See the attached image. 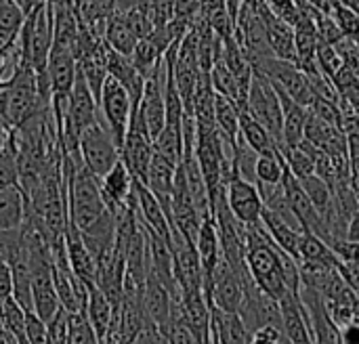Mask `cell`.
I'll list each match as a JSON object with an SVG mask.
<instances>
[{
    "label": "cell",
    "instance_id": "1",
    "mask_svg": "<svg viewBox=\"0 0 359 344\" xmlns=\"http://www.w3.org/2000/svg\"><path fill=\"white\" fill-rule=\"evenodd\" d=\"M284 250L276 246L271 235L265 231L263 223L246 227V267L255 284L276 303H280L288 292V282L284 275Z\"/></svg>",
    "mask_w": 359,
    "mask_h": 344
},
{
    "label": "cell",
    "instance_id": "2",
    "mask_svg": "<svg viewBox=\"0 0 359 344\" xmlns=\"http://www.w3.org/2000/svg\"><path fill=\"white\" fill-rule=\"evenodd\" d=\"M246 111L265 126V130L273 137V141L280 149L282 132H284V116H282L280 95L276 90V86L271 84V80H267L259 71H255V76H252Z\"/></svg>",
    "mask_w": 359,
    "mask_h": 344
},
{
    "label": "cell",
    "instance_id": "3",
    "mask_svg": "<svg viewBox=\"0 0 359 344\" xmlns=\"http://www.w3.org/2000/svg\"><path fill=\"white\" fill-rule=\"evenodd\" d=\"M252 69L263 74L267 80H271V84L282 88L292 101H297L305 109H309L313 105L316 92L311 88L309 78L297 67V63L284 61V59H278V57H267V59L255 61Z\"/></svg>",
    "mask_w": 359,
    "mask_h": 344
},
{
    "label": "cell",
    "instance_id": "4",
    "mask_svg": "<svg viewBox=\"0 0 359 344\" xmlns=\"http://www.w3.org/2000/svg\"><path fill=\"white\" fill-rule=\"evenodd\" d=\"M80 156H82L86 170L90 174H95L97 179H103L120 162V149L114 143L103 120L82 132Z\"/></svg>",
    "mask_w": 359,
    "mask_h": 344
},
{
    "label": "cell",
    "instance_id": "5",
    "mask_svg": "<svg viewBox=\"0 0 359 344\" xmlns=\"http://www.w3.org/2000/svg\"><path fill=\"white\" fill-rule=\"evenodd\" d=\"M99 109L103 113V124L107 126L114 143L118 145V149H122L135 107H133L128 92L124 90V86L118 80H114L111 76H107V80L103 84Z\"/></svg>",
    "mask_w": 359,
    "mask_h": 344
},
{
    "label": "cell",
    "instance_id": "6",
    "mask_svg": "<svg viewBox=\"0 0 359 344\" xmlns=\"http://www.w3.org/2000/svg\"><path fill=\"white\" fill-rule=\"evenodd\" d=\"M250 282L255 280L242 282L229 267V263L221 256L210 280L204 282V296L210 307L219 309L221 313H238L244 301V286H248Z\"/></svg>",
    "mask_w": 359,
    "mask_h": 344
},
{
    "label": "cell",
    "instance_id": "7",
    "mask_svg": "<svg viewBox=\"0 0 359 344\" xmlns=\"http://www.w3.org/2000/svg\"><path fill=\"white\" fill-rule=\"evenodd\" d=\"M225 193H227V206L238 223H242L244 227L261 225L265 204L259 193V187L255 183L244 181L233 166L225 181Z\"/></svg>",
    "mask_w": 359,
    "mask_h": 344
},
{
    "label": "cell",
    "instance_id": "8",
    "mask_svg": "<svg viewBox=\"0 0 359 344\" xmlns=\"http://www.w3.org/2000/svg\"><path fill=\"white\" fill-rule=\"evenodd\" d=\"M137 109H139L151 139L156 141L158 135L164 130V124H166V67H164V59L149 74V78H145L143 97H141V103Z\"/></svg>",
    "mask_w": 359,
    "mask_h": 344
},
{
    "label": "cell",
    "instance_id": "9",
    "mask_svg": "<svg viewBox=\"0 0 359 344\" xmlns=\"http://www.w3.org/2000/svg\"><path fill=\"white\" fill-rule=\"evenodd\" d=\"M76 78H78V63H76L74 50L67 46L53 44V50L48 57V80H50L53 103L69 99Z\"/></svg>",
    "mask_w": 359,
    "mask_h": 344
},
{
    "label": "cell",
    "instance_id": "10",
    "mask_svg": "<svg viewBox=\"0 0 359 344\" xmlns=\"http://www.w3.org/2000/svg\"><path fill=\"white\" fill-rule=\"evenodd\" d=\"M143 313L145 319L162 332L166 338V332L170 328V317H172V296L168 288L147 271L145 288H143Z\"/></svg>",
    "mask_w": 359,
    "mask_h": 344
},
{
    "label": "cell",
    "instance_id": "11",
    "mask_svg": "<svg viewBox=\"0 0 359 344\" xmlns=\"http://www.w3.org/2000/svg\"><path fill=\"white\" fill-rule=\"evenodd\" d=\"M101 193L107 210L114 216H118L128 206L130 198L135 195V179L122 160L101 179Z\"/></svg>",
    "mask_w": 359,
    "mask_h": 344
},
{
    "label": "cell",
    "instance_id": "12",
    "mask_svg": "<svg viewBox=\"0 0 359 344\" xmlns=\"http://www.w3.org/2000/svg\"><path fill=\"white\" fill-rule=\"evenodd\" d=\"M181 322L187 330L198 338L200 344H210V328H212V311L204 292L183 294L181 301Z\"/></svg>",
    "mask_w": 359,
    "mask_h": 344
},
{
    "label": "cell",
    "instance_id": "13",
    "mask_svg": "<svg viewBox=\"0 0 359 344\" xmlns=\"http://www.w3.org/2000/svg\"><path fill=\"white\" fill-rule=\"evenodd\" d=\"M65 250H67V263L72 273L82 280L86 286L97 284L99 277V265L95 261V256L90 254L88 246L82 240V233L69 223L67 231H65Z\"/></svg>",
    "mask_w": 359,
    "mask_h": 344
},
{
    "label": "cell",
    "instance_id": "14",
    "mask_svg": "<svg viewBox=\"0 0 359 344\" xmlns=\"http://www.w3.org/2000/svg\"><path fill=\"white\" fill-rule=\"evenodd\" d=\"M135 191H137V216L139 221L154 233H158L160 238H164L166 242H170V221L162 208V204L158 202V198L139 181H135Z\"/></svg>",
    "mask_w": 359,
    "mask_h": 344
},
{
    "label": "cell",
    "instance_id": "15",
    "mask_svg": "<svg viewBox=\"0 0 359 344\" xmlns=\"http://www.w3.org/2000/svg\"><path fill=\"white\" fill-rule=\"evenodd\" d=\"M93 330L97 332L99 340L107 338L109 332H111V326H114V319H116V309L114 305L109 303V298L103 294V290L93 284L88 288V301H86V309H84Z\"/></svg>",
    "mask_w": 359,
    "mask_h": 344
},
{
    "label": "cell",
    "instance_id": "16",
    "mask_svg": "<svg viewBox=\"0 0 359 344\" xmlns=\"http://www.w3.org/2000/svg\"><path fill=\"white\" fill-rule=\"evenodd\" d=\"M27 216V198L19 185L0 189V233L17 231Z\"/></svg>",
    "mask_w": 359,
    "mask_h": 344
},
{
    "label": "cell",
    "instance_id": "17",
    "mask_svg": "<svg viewBox=\"0 0 359 344\" xmlns=\"http://www.w3.org/2000/svg\"><path fill=\"white\" fill-rule=\"evenodd\" d=\"M212 311V328L210 334L219 340V344H250L252 332L246 328L238 313H221L219 309L210 307Z\"/></svg>",
    "mask_w": 359,
    "mask_h": 344
},
{
    "label": "cell",
    "instance_id": "18",
    "mask_svg": "<svg viewBox=\"0 0 359 344\" xmlns=\"http://www.w3.org/2000/svg\"><path fill=\"white\" fill-rule=\"evenodd\" d=\"M261 223L265 227V231L271 235V240L276 242V246L280 250H284L286 254H290L297 263H299V244H301V235L303 231L290 227L286 221H282L278 214H273L271 210H263Z\"/></svg>",
    "mask_w": 359,
    "mask_h": 344
},
{
    "label": "cell",
    "instance_id": "19",
    "mask_svg": "<svg viewBox=\"0 0 359 344\" xmlns=\"http://www.w3.org/2000/svg\"><path fill=\"white\" fill-rule=\"evenodd\" d=\"M215 124H217V130H219L223 143L233 151L238 145V139H240V109L231 99L217 95V99H215Z\"/></svg>",
    "mask_w": 359,
    "mask_h": 344
},
{
    "label": "cell",
    "instance_id": "20",
    "mask_svg": "<svg viewBox=\"0 0 359 344\" xmlns=\"http://www.w3.org/2000/svg\"><path fill=\"white\" fill-rule=\"evenodd\" d=\"M103 40H105V44H107L111 50H116V53H120V55H124V57H133L135 46H137V42H139V38H137V36L133 34V29L128 27V23H126L122 11H114V13L109 15V19H107V23H105Z\"/></svg>",
    "mask_w": 359,
    "mask_h": 344
},
{
    "label": "cell",
    "instance_id": "21",
    "mask_svg": "<svg viewBox=\"0 0 359 344\" xmlns=\"http://www.w3.org/2000/svg\"><path fill=\"white\" fill-rule=\"evenodd\" d=\"M196 250H198V256H200V263L204 269V282H208L219 259H221V242H219L215 219H206L202 223L198 240H196Z\"/></svg>",
    "mask_w": 359,
    "mask_h": 344
},
{
    "label": "cell",
    "instance_id": "22",
    "mask_svg": "<svg viewBox=\"0 0 359 344\" xmlns=\"http://www.w3.org/2000/svg\"><path fill=\"white\" fill-rule=\"evenodd\" d=\"M240 137L244 139V143L259 156H265V153H273V151H280L273 137L265 130V126L255 120L246 109L240 111Z\"/></svg>",
    "mask_w": 359,
    "mask_h": 344
},
{
    "label": "cell",
    "instance_id": "23",
    "mask_svg": "<svg viewBox=\"0 0 359 344\" xmlns=\"http://www.w3.org/2000/svg\"><path fill=\"white\" fill-rule=\"evenodd\" d=\"M299 263H322V265L339 267L341 261L322 238L309 231H303L301 244H299Z\"/></svg>",
    "mask_w": 359,
    "mask_h": 344
},
{
    "label": "cell",
    "instance_id": "24",
    "mask_svg": "<svg viewBox=\"0 0 359 344\" xmlns=\"http://www.w3.org/2000/svg\"><path fill=\"white\" fill-rule=\"evenodd\" d=\"M284 172H286V162H284L280 151L259 156V160H257V185H267V187L282 185Z\"/></svg>",
    "mask_w": 359,
    "mask_h": 344
},
{
    "label": "cell",
    "instance_id": "25",
    "mask_svg": "<svg viewBox=\"0 0 359 344\" xmlns=\"http://www.w3.org/2000/svg\"><path fill=\"white\" fill-rule=\"evenodd\" d=\"M162 59H164V53H162L149 38L139 40L137 46H135V53H133V57H130L133 65L137 67V71H139L143 78H149V74L162 63Z\"/></svg>",
    "mask_w": 359,
    "mask_h": 344
},
{
    "label": "cell",
    "instance_id": "26",
    "mask_svg": "<svg viewBox=\"0 0 359 344\" xmlns=\"http://www.w3.org/2000/svg\"><path fill=\"white\" fill-rule=\"evenodd\" d=\"M301 185H303L307 198L311 200V204L316 206V210L324 216V212H326V210L332 206V202H334V191H332V187H330L324 179H320L318 174H311V177L301 179Z\"/></svg>",
    "mask_w": 359,
    "mask_h": 344
},
{
    "label": "cell",
    "instance_id": "27",
    "mask_svg": "<svg viewBox=\"0 0 359 344\" xmlns=\"http://www.w3.org/2000/svg\"><path fill=\"white\" fill-rule=\"evenodd\" d=\"M25 319H27V313L15 301V296H11V298L0 303V324L15 338H21L25 334Z\"/></svg>",
    "mask_w": 359,
    "mask_h": 344
},
{
    "label": "cell",
    "instance_id": "28",
    "mask_svg": "<svg viewBox=\"0 0 359 344\" xmlns=\"http://www.w3.org/2000/svg\"><path fill=\"white\" fill-rule=\"evenodd\" d=\"M19 185V168H17V141L15 128L8 143L0 149V189Z\"/></svg>",
    "mask_w": 359,
    "mask_h": 344
},
{
    "label": "cell",
    "instance_id": "29",
    "mask_svg": "<svg viewBox=\"0 0 359 344\" xmlns=\"http://www.w3.org/2000/svg\"><path fill=\"white\" fill-rule=\"evenodd\" d=\"M99 336L93 330L86 313H69V334L67 344H99Z\"/></svg>",
    "mask_w": 359,
    "mask_h": 344
},
{
    "label": "cell",
    "instance_id": "30",
    "mask_svg": "<svg viewBox=\"0 0 359 344\" xmlns=\"http://www.w3.org/2000/svg\"><path fill=\"white\" fill-rule=\"evenodd\" d=\"M25 21V13L13 0H0V32L17 34L21 32Z\"/></svg>",
    "mask_w": 359,
    "mask_h": 344
},
{
    "label": "cell",
    "instance_id": "31",
    "mask_svg": "<svg viewBox=\"0 0 359 344\" xmlns=\"http://www.w3.org/2000/svg\"><path fill=\"white\" fill-rule=\"evenodd\" d=\"M316 27H318V40L324 46H337L339 42L345 40L343 29L339 27L334 17L328 13H320V17L316 19Z\"/></svg>",
    "mask_w": 359,
    "mask_h": 344
},
{
    "label": "cell",
    "instance_id": "32",
    "mask_svg": "<svg viewBox=\"0 0 359 344\" xmlns=\"http://www.w3.org/2000/svg\"><path fill=\"white\" fill-rule=\"evenodd\" d=\"M316 59H318L320 71H322L328 80H332V78L345 67V61H343V57H341V53H339L337 46H324V44H320V46H318Z\"/></svg>",
    "mask_w": 359,
    "mask_h": 344
},
{
    "label": "cell",
    "instance_id": "33",
    "mask_svg": "<svg viewBox=\"0 0 359 344\" xmlns=\"http://www.w3.org/2000/svg\"><path fill=\"white\" fill-rule=\"evenodd\" d=\"M69 334V313L61 307L57 315L46 324V344H67Z\"/></svg>",
    "mask_w": 359,
    "mask_h": 344
},
{
    "label": "cell",
    "instance_id": "34",
    "mask_svg": "<svg viewBox=\"0 0 359 344\" xmlns=\"http://www.w3.org/2000/svg\"><path fill=\"white\" fill-rule=\"evenodd\" d=\"M23 336L29 344H46V324L36 313H27Z\"/></svg>",
    "mask_w": 359,
    "mask_h": 344
},
{
    "label": "cell",
    "instance_id": "35",
    "mask_svg": "<svg viewBox=\"0 0 359 344\" xmlns=\"http://www.w3.org/2000/svg\"><path fill=\"white\" fill-rule=\"evenodd\" d=\"M330 250L337 254V259L341 263H351V265H359V242H349V240H339L328 244Z\"/></svg>",
    "mask_w": 359,
    "mask_h": 344
},
{
    "label": "cell",
    "instance_id": "36",
    "mask_svg": "<svg viewBox=\"0 0 359 344\" xmlns=\"http://www.w3.org/2000/svg\"><path fill=\"white\" fill-rule=\"evenodd\" d=\"M13 296V271L6 259L0 256V303Z\"/></svg>",
    "mask_w": 359,
    "mask_h": 344
},
{
    "label": "cell",
    "instance_id": "37",
    "mask_svg": "<svg viewBox=\"0 0 359 344\" xmlns=\"http://www.w3.org/2000/svg\"><path fill=\"white\" fill-rule=\"evenodd\" d=\"M11 135H13V128H11V124L0 116V149L8 143V139H11Z\"/></svg>",
    "mask_w": 359,
    "mask_h": 344
},
{
    "label": "cell",
    "instance_id": "38",
    "mask_svg": "<svg viewBox=\"0 0 359 344\" xmlns=\"http://www.w3.org/2000/svg\"><path fill=\"white\" fill-rule=\"evenodd\" d=\"M13 2H17L19 4V8L25 13V17L34 11V8H38L40 4H44L46 0H13Z\"/></svg>",
    "mask_w": 359,
    "mask_h": 344
},
{
    "label": "cell",
    "instance_id": "39",
    "mask_svg": "<svg viewBox=\"0 0 359 344\" xmlns=\"http://www.w3.org/2000/svg\"><path fill=\"white\" fill-rule=\"evenodd\" d=\"M0 344H8V332L2 328V324H0Z\"/></svg>",
    "mask_w": 359,
    "mask_h": 344
}]
</instances>
